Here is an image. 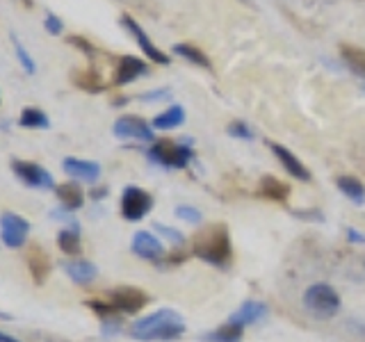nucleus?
Listing matches in <instances>:
<instances>
[{"label":"nucleus","instance_id":"nucleus-1","mask_svg":"<svg viewBox=\"0 0 365 342\" xmlns=\"http://www.w3.org/2000/svg\"><path fill=\"white\" fill-rule=\"evenodd\" d=\"M192 254L205 260L208 265L215 267H228L233 260V244H231V233H228V226L217 222L208 224L203 231L197 233L192 242Z\"/></svg>","mask_w":365,"mask_h":342},{"label":"nucleus","instance_id":"nucleus-2","mask_svg":"<svg viewBox=\"0 0 365 342\" xmlns=\"http://www.w3.org/2000/svg\"><path fill=\"white\" fill-rule=\"evenodd\" d=\"M182 333H185V322L171 308L155 311L130 326V336L142 342H171L178 340Z\"/></svg>","mask_w":365,"mask_h":342},{"label":"nucleus","instance_id":"nucleus-3","mask_svg":"<svg viewBox=\"0 0 365 342\" xmlns=\"http://www.w3.org/2000/svg\"><path fill=\"white\" fill-rule=\"evenodd\" d=\"M148 157H151V162H155L160 167L182 169L194 160V151H192L190 142L180 144L174 140H155L151 144V148H148Z\"/></svg>","mask_w":365,"mask_h":342},{"label":"nucleus","instance_id":"nucleus-4","mask_svg":"<svg viewBox=\"0 0 365 342\" xmlns=\"http://www.w3.org/2000/svg\"><path fill=\"white\" fill-rule=\"evenodd\" d=\"M304 306L306 311L319 317V319H329L340 313V294L331 288L329 283H315L304 292Z\"/></svg>","mask_w":365,"mask_h":342},{"label":"nucleus","instance_id":"nucleus-5","mask_svg":"<svg viewBox=\"0 0 365 342\" xmlns=\"http://www.w3.org/2000/svg\"><path fill=\"white\" fill-rule=\"evenodd\" d=\"M153 208V197L142 187L128 185L121 194V214L128 222H140L151 212Z\"/></svg>","mask_w":365,"mask_h":342},{"label":"nucleus","instance_id":"nucleus-6","mask_svg":"<svg viewBox=\"0 0 365 342\" xmlns=\"http://www.w3.org/2000/svg\"><path fill=\"white\" fill-rule=\"evenodd\" d=\"M11 171H14V176L21 182H26L28 187H34V190H55L53 176L41 165L28 162V160H11Z\"/></svg>","mask_w":365,"mask_h":342},{"label":"nucleus","instance_id":"nucleus-7","mask_svg":"<svg viewBox=\"0 0 365 342\" xmlns=\"http://www.w3.org/2000/svg\"><path fill=\"white\" fill-rule=\"evenodd\" d=\"M30 233V224L23 219V217L14 214V212H5L0 214V239L3 244L9 249H19L26 244Z\"/></svg>","mask_w":365,"mask_h":342},{"label":"nucleus","instance_id":"nucleus-8","mask_svg":"<svg viewBox=\"0 0 365 342\" xmlns=\"http://www.w3.org/2000/svg\"><path fill=\"white\" fill-rule=\"evenodd\" d=\"M112 133H114V137H119V140L155 142V137H153V125L148 123V121H144L142 117H133V114L117 119V123H114Z\"/></svg>","mask_w":365,"mask_h":342},{"label":"nucleus","instance_id":"nucleus-9","mask_svg":"<svg viewBox=\"0 0 365 342\" xmlns=\"http://www.w3.org/2000/svg\"><path fill=\"white\" fill-rule=\"evenodd\" d=\"M110 304L117 308L119 313L135 315L148 304V294L140 288H133V285H121V288H117L110 294Z\"/></svg>","mask_w":365,"mask_h":342},{"label":"nucleus","instance_id":"nucleus-10","mask_svg":"<svg viewBox=\"0 0 365 342\" xmlns=\"http://www.w3.org/2000/svg\"><path fill=\"white\" fill-rule=\"evenodd\" d=\"M121 26L133 34L135 41H137V46H140V48L144 51V55L148 57V60L155 62V64H169V55L160 51L158 46H155L151 39H148V34L144 32V28H142L140 23H137L130 14H123V16H121Z\"/></svg>","mask_w":365,"mask_h":342},{"label":"nucleus","instance_id":"nucleus-11","mask_svg":"<svg viewBox=\"0 0 365 342\" xmlns=\"http://www.w3.org/2000/svg\"><path fill=\"white\" fill-rule=\"evenodd\" d=\"M26 260H28V269H30V276H32L34 283L41 285V283L48 281L51 271H53V262H51V256L43 251V247L32 244V247L28 249Z\"/></svg>","mask_w":365,"mask_h":342},{"label":"nucleus","instance_id":"nucleus-12","mask_svg":"<svg viewBox=\"0 0 365 342\" xmlns=\"http://www.w3.org/2000/svg\"><path fill=\"white\" fill-rule=\"evenodd\" d=\"M269 148H272V153L279 157V162L283 165V169L288 171V174H290L292 178L304 180V182L311 180V171L306 169V165H304L302 160L297 157L292 151H288V148L281 146V144H277V142H269Z\"/></svg>","mask_w":365,"mask_h":342},{"label":"nucleus","instance_id":"nucleus-13","mask_svg":"<svg viewBox=\"0 0 365 342\" xmlns=\"http://www.w3.org/2000/svg\"><path fill=\"white\" fill-rule=\"evenodd\" d=\"M133 254L144 258V260L158 262L160 258L165 256V247H163V242H160V239L153 233L140 231V233H135V237H133Z\"/></svg>","mask_w":365,"mask_h":342},{"label":"nucleus","instance_id":"nucleus-14","mask_svg":"<svg viewBox=\"0 0 365 342\" xmlns=\"http://www.w3.org/2000/svg\"><path fill=\"white\" fill-rule=\"evenodd\" d=\"M148 73V64L140 57L133 55H123L119 64H117V76H114V85H128L135 83L137 78H142Z\"/></svg>","mask_w":365,"mask_h":342},{"label":"nucleus","instance_id":"nucleus-15","mask_svg":"<svg viewBox=\"0 0 365 342\" xmlns=\"http://www.w3.org/2000/svg\"><path fill=\"white\" fill-rule=\"evenodd\" d=\"M62 169L68 178L87 180V182H94L101 176V165L89 162V160H80V157H66L62 162Z\"/></svg>","mask_w":365,"mask_h":342},{"label":"nucleus","instance_id":"nucleus-16","mask_svg":"<svg viewBox=\"0 0 365 342\" xmlns=\"http://www.w3.org/2000/svg\"><path fill=\"white\" fill-rule=\"evenodd\" d=\"M265 315H267V306L265 304H260V301H245L231 315V319H228V322H235L240 326H247V324L258 322V319H262Z\"/></svg>","mask_w":365,"mask_h":342},{"label":"nucleus","instance_id":"nucleus-17","mask_svg":"<svg viewBox=\"0 0 365 342\" xmlns=\"http://www.w3.org/2000/svg\"><path fill=\"white\" fill-rule=\"evenodd\" d=\"M64 271L66 276L71 279L78 285H89L98 276V269L96 265H91L87 260H73V262H64Z\"/></svg>","mask_w":365,"mask_h":342},{"label":"nucleus","instance_id":"nucleus-18","mask_svg":"<svg viewBox=\"0 0 365 342\" xmlns=\"http://www.w3.org/2000/svg\"><path fill=\"white\" fill-rule=\"evenodd\" d=\"M55 194L66 210H78V208H83V203H85V194H83V190H80L78 182H73V180L62 182V185H55Z\"/></svg>","mask_w":365,"mask_h":342},{"label":"nucleus","instance_id":"nucleus-19","mask_svg":"<svg viewBox=\"0 0 365 342\" xmlns=\"http://www.w3.org/2000/svg\"><path fill=\"white\" fill-rule=\"evenodd\" d=\"M258 194L260 197H265L269 201H279V203H285L290 197V187L281 182L279 178L274 176H262L260 182H258Z\"/></svg>","mask_w":365,"mask_h":342},{"label":"nucleus","instance_id":"nucleus-20","mask_svg":"<svg viewBox=\"0 0 365 342\" xmlns=\"http://www.w3.org/2000/svg\"><path fill=\"white\" fill-rule=\"evenodd\" d=\"M182 121H185V110L180 105H169L165 112H160L158 117H153L151 125H153V130H171V128H178Z\"/></svg>","mask_w":365,"mask_h":342},{"label":"nucleus","instance_id":"nucleus-21","mask_svg":"<svg viewBox=\"0 0 365 342\" xmlns=\"http://www.w3.org/2000/svg\"><path fill=\"white\" fill-rule=\"evenodd\" d=\"M245 336V326H240L235 322H226L222 326H217L210 333H205V342H240Z\"/></svg>","mask_w":365,"mask_h":342},{"label":"nucleus","instance_id":"nucleus-22","mask_svg":"<svg viewBox=\"0 0 365 342\" xmlns=\"http://www.w3.org/2000/svg\"><path fill=\"white\" fill-rule=\"evenodd\" d=\"M340 55H342V62L347 64V68H351V73L365 80V51L356 48V46L342 43Z\"/></svg>","mask_w":365,"mask_h":342},{"label":"nucleus","instance_id":"nucleus-23","mask_svg":"<svg viewBox=\"0 0 365 342\" xmlns=\"http://www.w3.org/2000/svg\"><path fill=\"white\" fill-rule=\"evenodd\" d=\"M174 53L178 57H182V60H187L192 64H197L201 68H208V71H212V62H210V57L205 55L201 48H197V46H192V43H176L174 46Z\"/></svg>","mask_w":365,"mask_h":342},{"label":"nucleus","instance_id":"nucleus-24","mask_svg":"<svg viewBox=\"0 0 365 342\" xmlns=\"http://www.w3.org/2000/svg\"><path fill=\"white\" fill-rule=\"evenodd\" d=\"M338 190L356 205L365 203V185L356 176H340L338 178Z\"/></svg>","mask_w":365,"mask_h":342},{"label":"nucleus","instance_id":"nucleus-25","mask_svg":"<svg viewBox=\"0 0 365 342\" xmlns=\"http://www.w3.org/2000/svg\"><path fill=\"white\" fill-rule=\"evenodd\" d=\"M71 80L83 91H89V94H98V91L106 89V83H103V78L94 71V68H87V71H76V73H71Z\"/></svg>","mask_w":365,"mask_h":342},{"label":"nucleus","instance_id":"nucleus-26","mask_svg":"<svg viewBox=\"0 0 365 342\" xmlns=\"http://www.w3.org/2000/svg\"><path fill=\"white\" fill-rule=\"evenodd\" d=\"M57 247H60V251H64L66 256H78L80 251H83L78 228H64V231H60V235H57Z\"/></svg>","mask_w":365,"mask_h":342},{"label":"nucleus","instance_id":"nucleus-27","mask_svg":"<svg viewBox=\"0 0 365 342\" xmlns=\"http://www.w3.org/2000/svg\"><path fill=\"white\" fill-rule=\"evenodd\" d=\"M19 125H23V128H39V130H46V128H51V121L48 117L37 110V108H26L21 112V117H19Z\"/></svg>","mask_w":365,"mask_h":342},{"label":"nucleus","instance_id":"nucleus-28","mask_svg":"<svg viewBox=\"0 0 365 342\" xmlns=\"http://www.w3.org/2000/svg\"><path fill=\"white\" fill-rule=\"evenodd\" d=\"M11 43H14V51H16V57H19V62L23 66V71H26L28 76H32L34 71H37V64H34V60L30 57L28 48L19 41V37H16L14 32H11Z\"/></svg>","mask_w":365,"mask_h":342},{"label":"nucleus","instance_id":"nucleus-29","mask_svg":"<svg viewBox=\"0 0 365 342\" xmlns=\"http://www.w3.org/2000/svg\"><path fill=\"white\" fill-rule=\"evenodd\" d=\"M228 135L235 137V140H245V142L254 140V130H251L249 123H245V121H233L228 125Z\"/></svg>","mask_w":365,"mask_h":342},{"label":"nucleus","instance_id":"nucleus-30","mask_svg":"<svg viewBox=\"0 0 365 342\" xmlns=\"http://www.w3.org/2000/svg\"><path fill=\"white\" fill-rule=\"evenodd\" d=\"M176 217L182 222H187V224H201V212L197 208H192V205H178L176 208Z\"/></svg>","mask_w":365,"mask_h":342},{"label":"nucleus","instance_id":"nucleus-31","mask_svg":"<svg viewBox=\"0 0 365 342\" xmlns=\"http://www.w3.org/2000/svg\"><path fill=\"white\" fill-rule=\"evenodd\" d=\"M66 41L71 43L73 48H78L83 55H87V57H96V46L91 43V41H87L85 37H78V34H73V37H68Z\"/></svg>","mask_w":365,"mask_h":342},{"label":"nucleus","instance_id":"nucleus-32","mask_svg":"<svg viewBox=\"0 0 365 342\" xmlns=\"http://www.w3.org/2000/svg\"><path fill=\"white\" fill-rule=\"evenodd\" d=\"M43 28H46V32L48 34H53V37H57V34H62L64 32V21L60 19V16H55V14H46V19H43Z\"/></svg>","mask_w":365,"mask_h":342},{"label":"nucleus","instance_id":"nucleus-33","mask_svg":"<svg viewBox=\"0 0 365 342\" xmlns=\"http://www.w3.org/2000/svg\"><path fill=\"white\" fill-rule=\"evenodd\" d=\"M153 228H155V231L163 233V235L169 239V242H174V244H182V242H185V237H182V233H178L176 228H169V226H165V224H155Z\"/></svg>","mask_w":365,"mask_h":342},{"label":"nucleus","instance_id":"nucleus-34","mask_svg":"<svg viewBox=\"0 0 365 342\" xmlns=\"http://www.w3.org/2000/svg\"><path fill=\"white\" fill-rule=\"evenodd\" d=\"M171 96V89L169 87H163V89H155V91H144L140 94V100H167Z\"/></svg>","mask_w":365,"mask_h":342},{"label":"nucleus","instance_id":"nucleus-35","mask_svg":"<svg viewBox=\"0 0 365 342\" xmlns=\"http://www.w3.org/2000/svg\"><path fill=\"white\" fill-rule=\"evenodd\" d=\"M187 258V251H180V254H169V258H165L160 265H178V262H182Z\"/></svg>","mask_w":365,"mask_h":342},{"label":"nucleus","instance_id":"nucleus-36","mask_svg":"<svg viewBox=\"0 0 365 342\" xmlns=\"http://www.w3.org/2000/svg\"><path fill=\"white\" fill-rule=\"evenodd\" d=\"M347 237H349V242L365 244V235H361V231H356V228H349V231H347Z\"/></svg>","mask_w":365,"mask_h":342},{"label":"nucleus","instance_id":"nucleus-37","mask_svg":"<svg viewBox=\"0 0 365 342\" xmlns=\"http://www.w3.org/2000/svg\"><path fill=\"white\" fill-rule=\"evenodd\" d=\"M108 194V187H98V190H91V197L94 199H103Z\"/></svg>","mask_w":365,"mask_h":342},{"label":"nucleus","instance_id":"nucleus-38","mask_svg":"<svg viewBox=\"0 0 365 342\" xmlns=\"http://www.w3.org/2000/svg\"><path fill=\"white\" fill-rule=\"evenodd\" d=\"M0 342H19V340L11 338L9 333H3V331H0Z\"/></svg>","mask_w":365,"mask_h":342},{"label":"nucleus","instance_id":"nucleus-39","mask_svg":"<svg viewBox=\"0 0 365 342\" xmlns=\"http://www.w3.org/2000/svg\"><path fill=\"white\" fill-rule=\"evenodd\" d=\"M0 319H11V315H9V313H3V311H0Z\"/></svg>","mask_w":365,"mask_h":342},{"label":"nucleus","instance_id":"nucleus-40","mask_svg":"<svg viewBox=\"0 0 365 342\" xmlns=\"http://www.w3.org/2000/svg\"><path fill=\"white\" fill-rule=\"evenodd\" d=\"M23 3H26V7H32V0H23Z\"/></svg>","mask_w":365,"mask_h":342},{"label":"nucleus","instance_id":"nucleus-41","mask_svg":"<svg viewBox=\"0 0 365 342\" xmlns=\"http://www.w3.org/2000/svg\"><path fill=\"white\" fill-rule=\"evenodd\" d=\"M363 91H365V85H363Z\"/></svg>","mask_w":365,"mask_h":342}]
</instances>
